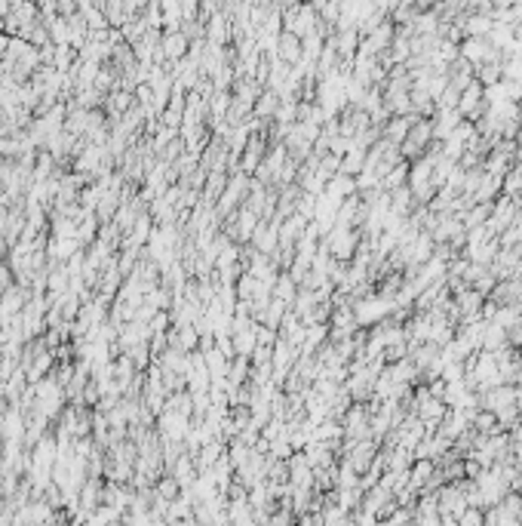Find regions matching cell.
Instances as JSON below:
<instances>
[{
  "instance_id": "cell-6",
  "label": "cell",
  "mask_w": 522,
  "mask_h": 526,
  "mask_svg": "<svg viewBox=\"0 0 522 526\" xmlns=\"http://www.w3.org/2000/svg\"><path fill=\"white\" fill-rule=\"evenodd\" d=\"M501 188H504L507 197H519V194H522V169L516 167L513 173H504V179H501Z\"/></svg>"
},
{
  "instance_id": "cell-2",
  "label": "cell",
  "mask_w": 522,
  "mask_h": 526,
  "mask_svg": "<svg viewBox=\"0 0 522 526\" xmlns=\"http://www.w3.org/2000/svg\"><path fill=\"white\" fill-rule=\"evenodd\" d=\"M252 246L255 249H261V255H268V253H274L276 246H280V231H276L274 225H261L255 228V234H252Z\"/></svg>"
},
{
  "instance_id": "cell-5",
  "label": "cell",
  "mask_w": 522,
  "mask_h": 526,
  "mask_svg": "<svg viewBox=\"0 0 522 526\" xmlns=\"http://www.w3.org/2000/svg\"><path fill=\"white\" fill-rule=\"evenodd\" d=\"M409 182V163L406 160H400V163H393L391 169H387L384 176H381V188H384L387 194L396 191V188H402Z\"/></svg>"
},
{
  "instance_id": "cell-1",
  "label": "cell",
  "mask_w": 522,
  "mask_h": 526,
  "mask_svg": "<svg viewBox=\"0 0 522 526\" xmlns=\"http://www.w3.org/2000/svg\"><path fill=\"white\" fill-rule=\"evenodd\" d=\"M283 22H286V31H292V34H298L305 41L307 34H314L316 12H314V6H295V10H289L283 16Z\"/></svg>"
},
{
  "instance_id": "cell-7",
  "label": "cell",
  "mask_w": 522,
  "mask_h": 526,
  "mask_svg": "<svg viewBox=\"0 0 522 526\" xmlns=\"http://www.w3.org/2000/svg\"><path fill=\"white\" fill-rule=\"evenodd\" d=\"M276 93L274 90H268L264 96H259V102H255V114L259 117H270V114H276Z\"/></svg>"
},
{
  "instance_id": "cell-4",
  "label": "cell",
  "mask_w": 522,
  "mask_h": 526,
  "mask_svg": "<svg viewBox=\"0 0 522 526\" xmlns=\"http://www.w3.org/2000/svg\"><path fill=\"white\" fill-rule=\"evenodd\" d=\"M362 167H366V148H350L341 154V167H338V173H345V176H360L362 173Z\"/></svg>"
},
{
  "instance_id": "cell-3",
  "label": "cell",
  "mask_w": 522,
  "mask_h": 526,
  "mask_svg": "<svg viewBox=\"0 0 522 526\" xmlns=\"http://www.w3.org/2000/svg\"><path fill=\"white\" fill-rule=\"evenodd\" d=\"M280 56H283V62H289V65L301 62V59H305V52H301V37L292 34V31H283V37H280Z\"/></svg>"
}]
</instances>
